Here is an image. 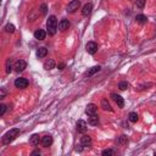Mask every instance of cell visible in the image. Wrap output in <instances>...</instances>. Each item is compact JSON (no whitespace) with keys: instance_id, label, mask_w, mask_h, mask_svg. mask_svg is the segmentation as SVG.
Segmentation results:
<instances>
[{"instance_id":"1","label":"cell","mask_w":156,"mask_h":156,"mask_svg":"<svg viewBox=\"0 0 156 156\" xmlns=\"http://www.w3.org/2000/svg\"><path fill=\"white\" fill-rule=\"evenodd\" d=\"M18 135H20V129H18V128H12V129H10L9 132H6L5 134H4L3 143L4 144H10L11 141L15 140Z\"/></svg>"},{"instance_id":"2","label":"cell","mask_w":156,"mask_h":156,"mask_svg":"<svg viewBox=\"0 0 156 156\" xmlns=\"http://www.w3.org/2000/svg\"><path fill=\"white\" fill-rule=\"evenodd\" d=\"M47 29L49 35H55L57 31V18L56 16H49L47 21Z\"/></svg>"},{"instance_id":"3","label":"cell","mask_w":156,"mask_h":156,"mask_svg":"<svg viewBox=\"0 0 156 156\" xmlns=\"http://www.w3.org/2000/svg\"><path fill=\"white\" fill-rule=\"evenodd\" d=\"M15 87L18 89H25L28 87V81L26 79V78H17V79L15 81Z\"/></svg>"},{"instance_id":"4","label":"cell","mask_w":156,"mask_h":156,"mask_svg":"<svg viewBox=\"0 0 156 156\" xmlns=\"http://www.w3.org/2000/svg\"><path fill=\"white\" fill-rule=\"evenodd\" d=\"M85 49H87V53L88 54L94 55L96 51H98V44H96L95 42H89V43H87Z\"/></svg>"},{"instance_id":"5","label":"cell","mask_w":156,"mask_h":156,"mask_svg":"<svg viewBox=\"0 0 156 156\" xmlns=\"http://www.w3.org/2000/svg\"><path fill=\"white\" fill-rule=\"evenodd\" d=\"M79 6H81V1H79V0H73V1H71L70 4H68L67 12H75V11H77L78 9H79Z\"/></svg>"},{"instance_id":"6","label":"cell","mask_w":156,"mask_h":156,"mask_svg":"<svg viewBox=\"0 0 156 156\" xmlns=\"http://www.w3.org/2000/svg\"><path fill=\"white\" fill-rule=\"evenodd\" d=\"M76 128H77V132H79V133H85L87 129H88V125H87L85 121L79 120V121L76 123Z\"/></svg>"},{"instance_id":"7","label":"cell","mask_w":156,"mask_h":156,"mask_svg":"<svg viewBox=\"0 0 156 156\" xmlns=\"http://www.w3.org/2000/svg\"><path fill=\"white\" fill-rule=\"evenodd\" d=\"M111 98H112L113 101L117 104L118 107H123V106H125V100H123V98H122L121 95H118L116 93H112L111 94Z\"/></svg>"},{"instance_id":"8","label":"cell","mask_w":156,"mask_h":156,"mask_svg":"<svg viewBox=\"0 0 156 156\" xmlns=\"http://www.w3.org/2000/svg\"><path fill=\"white\" fill-rule=\"evenodd\" d=\"M15 71L16 72H22V71H25V68H27V62L25 60H17L15 62Z\"/></svg>"},{"instance_id":"9","label":"cell","mask_w":156,"mask_h":156,"mask_svg":"<svg viewBox=\"0 0 156 156\" xmlns=\"http://www.w3.org/2000/svg\"><path fill=\"white\" fill-rule=\"evenodd\" d=\"M40 143H42V145L44 148H49V146L53 144V137L51 135H44L42 138V140H40Z\"/></svg>"},{"instance_id":"10","label":"cell","mask_w":156,"mask_h":156,"mask_svg":"<svg viewBox=\"0 0 156 156\" xmlns=\"http://www.w3.org/2000/svg\"><path fill=\"white\" fill-rule=\"evenodd\" d=\"M45 37H47V32H45L44 29H37L34 32V38L35 39H38V40H44L45 39Z\"/></svg>"},{"instance_id":"11","label":"cell","mask_w":156,"mask_h":156,"mask_svg":"<svg viewBox=\"0 0 156 156\" xmlns=\"http://www.w3.org/2000/svg\"><path fill=\"white\" fill-rule=\"evenodd\" d=\"M81 145L83 146V148H88V146L91 145V138L89 135H83L81 138Z\"/></svg>"},{"instance_id":"12","label":"cell","mask_w":156,"mask_h":156,"mask_svg":"<svg viewBox=\"0 0 156 156\" xmlns=\"http://www.w3.org/2000/svg\"><path fill=\"white\" fill-rule=\"evenodd\" d=\"M91 10H93V4H91V3H87L85 5L83 6V9H82V15H83V16H88L89 13L91 12Z\"/></svg>"},{"instance_id":"13","label":"cell","mask_w":156,"mask_h":156,"mask_svg":"<svg viewBox=\"0 0 156 156\" xmlns=\"http://www.w3.org/2000/svg\"><path fill=\"white\" fill-rule=\"evenodd\" d=\"M96 112H98V107H96V105H94V104H89L85 109V113L88 115V116L89 115H95Z\"/></svg>"},{"instance_id":"14","label":"cell","mask_w":156,"mask_h":156,"mask_svg":"<svg viewBox=\"0 0 156 156\" xmlns=\"http://www.w3.org/2000/svg\"><path fill=\"white\" fill-rule=\"evenodd\" d=\"M55 61L53 60V59H49V60H47L44 62V65H43V67H44V70H47V71H49V70H53V68H55Z\"/></svg>"},{"instance_id":"15","label":"cell","mask_w":156,"mask_h":156,"mask_svg":"<svg viewBox=\"0 0 156 156\" xmlns=\"http://www.w3.org/2000/svg\"><path fill=\"white\" fill-rule=\"evenodd\" d=\"M100 68H101L100 66H94V67H90L89 70L84 73V76H85V77H91V76H94L96 72H99V71H100Z\"/></svg>"},{"instance_id":"16","label":"cell","mask_w":156,"mask_h":156,"mask_svg":"<svg viewBox=\"0 0 156 156\" xmlns=\"http://www.w3.org/2000/svg\"><path fill=\"white\" fill-rule=\"evenodd\" d=\"M88 123L91 126H96L99 123V116L98 115H89V117H88Z\"/></svg>"},{"instance_id":"17","label":"cell","mask_w":156,"mask_h":156,"mask_svg":"<svg viewBox=\"0 0 156 156\" xmlns=\"http://www.w3.org/2000/svg\"><path fill=\"white\" fill-rule=\"evenodd\" d=\"M48 55V49L47 48H44V47H42V48H39L38 50H37V56H38L39 59H43V57H45Z\"/></svg>"},{"instance_id":"18","label":"cell","mask_w":156,"mask_h":156,"mask_svg":"<svg viewBox=\"0 0 156 156\" xmlns=\"http://www.w3.org/2000/svg\"><path fill=\"white\" fill-rule=\"evenodd\" d=\"M68 27H70V22H68L67 20H61L60 23H59V29L62 31V32L68 29Z\"/></svg>"},{"instance_id":"19","label":"cell","mask_w":156,"mask_h":156,"mask_svg":"<svg viewBox=\"0 0 156 156\" xmlns=\"http://www.w3.org/2000/svg\"><path fill=\"white\" fill-rule=\"evenodd\" d=\"M39 141H40L39 135L38 134H33L31 137V139H29V144L33 145V146H37V145H39Z\"/></svg>"},{"instance_id":"20","label":"cell","mask_w":156,"mask_h":156,"mask_svg":"<svg viewBox=\"0 0 156 156\" xmlns=\"http://www.w3.org/2000/svg\"><path fill=\"white\" fill-rule=\"evenodd\" d=\"M128 120H129L132 123H135L137 121L139 120V116H138V113H137V112H131L129 115H128Z\"/></svg>"},{"instance_id":"21","label":"cell","mask_w":156,"mask_h":156,"mask_svg":"<svg viewBox=\"0 0 156 156\" xmlns=\"http://www.w3.org/2000/svg\"><path fill=\"white\" fill-rule=\"evenodd\" d=\"M101 107L105 110V111H112V107L110 106V104L106 99H103L101 100Z\"/></svg>"},{"instance_id":"22","label":"cell","mask_w":156,"mask_h":156,"mask_svg":"<svg viewBox=\"0 0 156 156\" xmlns=\"http://www.w3.org/2000/svg\"><path fill=\"white\" fill-rule=\"evenodd\" d=\"M135 20H137V22H139V23H146L148 18H146V16H144V15H137Z\"/></svg>"},{"instance_id":"23","label":"cell","mask_w":156,"mask_h":156,"mask_svg":"<svg viewBox=\"0 0 156 156\" xmlns=\"http://www.w3.org/2000/svg\"><path fill=\"white\" fill-rule=\"evenodd\" d=\"M128 87H129V84H128V82H126V81H122V82H120V83H118V88H120L121 90L128 89Z\"/></svg>"},{"instance_id":"24","label":"cell","mask_w":156,"mask_h":156,"mask_svg":"<svg viewBox=\"0 0 156 156\" xmlns=\"http://www.w3.org/2000/svg\"><path fill=\"white\" fill-rule=\"evenodd\" d=\"M15 26H13L12 23H7L6 26H5V31L6 32H9V33H13V32H15Z\"/></svg>"},{"instance_id":"25","label":"cell","mask_w":156,"mask_h":156,"mask_svg":"<svg viewBox=\"0 0 156 156\" xmlns=\"http://www.w3.org/2000/svg\"><path fill=\"white\" fill-rule=\"evenodd\" d=\"M118 143H120L121 145H127L128 144V138L126 135H121L120 139H118Z\"/></svg>"},{"instance_id":"26","label":"cell","mask_w":156,"mask_h":156,"mask_svg":"<svg viewBox=\"0 0 156 156\" xmlns=\"http://www.w3.org/2000/svg\"><path fill=\"white\" fill-rule=\"evenodd\" d=\"M101 154H103L104 156H111V155H113L115 153H113L112 149H105V150H103Z\"/></svg>"},{"instance_id":"27","label":"cell","mask_w":156,"mask_h":156,"mask_svg":"<svg viewBox=\"0 0 156 156\" xmlns=\"http://www.w3.org/2000/svg\"><path fill=\"white\" fill-rule=\"evenodd\" d=\"M145 1L146 0H137V6L139 9H143L145 6Z\"/></svg>"},{"instance_id":"28","label":"cell","mask_w":156,"mask_h":156,"mask_svg":"<svg viewBox=\"0 0 156 156\" xmlns=\"http://www.w3.org/2000/svg\"><path fill=\"white\" fill-rule=\"evenodd\" d=\"M47 5L45 4H42V6H40V11H42V15H47Z\"/></svg>"},{"instance_id":"29","label":"cell","mask_w":156,"mask_h":156,"mask_svg":"<svg viewBox=\"0 0 156 156\" xmlns=\"http://www.w3.org/2000/svg\"><path fill=\"white\" fill-rule=\"evenodd\" d=\"M5 111H6V105H1L0 106V116H4V113H5Z\"/></svg>"},{"instance_id":"30","label":"cell","mask_w":156,"mask_h":156,"mask_svg":"<svg viewBox=\"0 0 156 156\" xmlns=\"http://www.w3.org/2000/svg\"><path fill=\"white\" fill-rule=\"evenodd\" d=\"M11 72V62L10 60L6 61V73H10Z\"/></svg>"},{"instance_id":"31","label":"cell","mask_w":156,"mask_h":156,"mask_svg":"<svg viewBox=\"0 0 156 156\" xmlns=\"http://www.w3.org/2000/svg\"><path fill=\"white\" fill-rule=\"evenodd\" d=\"M5 94H6V90L3 88V89H1V91H0V98L4 99V98H5Z\"/></svg>"},{"instance_id":"32","label":"cell","mask_w":156,"mask_h":156,"mask_svg":"<svg viewBox=\"0 0 156 156\" xmlns=\"http://www.w3.org/2000/svg\"><path fill=\"white\" fill-rule=\"evenodd\" d=\"M31 155H40V151L39 150H35V151H33Z\"/></svg>"},{"instance_id":"33","label":"cell","mask_w":156,"mask_h":156,"mask_svg":"<svg viewBox=\"0 0 156 156\" xmlns=\"http://www.w3.org/2000/svg\"><path fill=\"white\" fill-rule=\"evenodd\" d=\"M63 67H65V63H60V65H59V68H60V70H62Z\"/></svg>"},{"instance_id":"34","label":"cell","mask_w":156,"mask_h":156,"mask_svg":"<svg viewBox=\"0 0 156 156\" xmlns=\"http://www.w3.org/2000/svg\"><path fill=\"white\" fill-rule=\"evenodd\" d=\"M76 150H77V151H82V145H81V146H77Z\"/></svg>"},{"instance_id":"35","label":"cell","mask_w":156,"mask_h":156,"mask_svg":"<svg viewBox=\"0 0 156 156\" xmlns=\"http://www.w3.org/2000/svg\"><path fill=\"white\" fill-rule=\"evenodd\" d=\"M155 155H156V151H155Z\"/></svg>"}]
</instances>
